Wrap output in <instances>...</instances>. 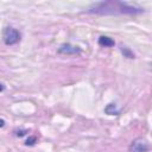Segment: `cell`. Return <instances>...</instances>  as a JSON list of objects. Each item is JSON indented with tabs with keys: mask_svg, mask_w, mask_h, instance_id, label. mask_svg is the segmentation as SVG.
I'll return each mask as SVG.
<instances>
[{
	"mask_svg": "<svg viewBox=\"0 0 152 152\" xmlns=\"http://www.w3.org/2000/svg\"><path fill=\"white\" fill-rule=\"evenodd\" d=\"M20 38H21V34L17 28H14V27H6L5 28L2 39H4V43L6 45H14L20 40Z\"/></svg>",
	"mask_w": 152,
	"mask_h": 152,
	"instance_id": "obj_2",
	"label": "cell"
},
{
	"mask_svg": "<svg viewBox=\"0 0 152 152\" xmlns=\"http://www.w3.org/2000/svg\"><path fill=\"white\" fill-rule=\"evenodd\" d=\"M114 44H115V42L110 37H108V36H101L99 38V45L100 46L110 48V46H114Z\"/></svg>",
	"mask_w": 152,
	"mask_h": 152,
	"instance_id": "obj_5",
	"label": "cell"
},
{
	"mask_svg": "<svg viewBox=\"0 0 152 152\" xmlns=\"http://www.w3.org/2000/svg\"><path fill=\"white\" fill-rule=\"evenodd\" d=\"M37 142V137H28L27 139H26V141H25V144L27 145V146H32V145H34Z\"/></svg>",
	"mask_w": 152,
	"mask_h": 152,
	"instance_id": "obj_8",
	"label": "cell"
},
{
	"mask_svg": "<svg viewBox=\"0 0 152 152\" xmlns=\"http://www.w3.org/2000/svg\"><path fill=\"white\" fill-rule=\"evenodd\" d=\"M104 112H106L108 115H118V114H119V110H118L115 103H109V104H107L106 108H104Z\"/></svg>",
	"mask_w": 152,
	"mask_h": 152,
	"instance_id": "obj_6",
	"label": "cell"
},
{
	"mask_svg": "<svg viewBox=\"0 0 152 152\" xmlns=\"http://www.w3.org/2000/svg\"><path fill=\"white\" fill-rule=\"evenodd\" d=\"M148 148H150V146H148L147 141L142 138H138V139L133 140L129 146L131 152H147Z\"/></svg>",
	"mask_w": 152,
	"mask_h": 152,
	"instance_id": "obj_3",
	"label": "cell"
},
{
	"mask_svg": "<svg viewBox=\"0 0 152 152\" xmlns=\"http://www.w3.org/2000/svg\"><path fill=\"white\" fill-rule=\"evenodd\" d=\"M26 133H28V131H27V129H20V131H15V135H17V137H23V135H25Z\"/></svg>",
	"mask_w": 152,
	"mask_h": 152,
	"instance_id": "obj_9",
	"label": "cell"
},
{
	"mask_svg": "<svg viewBox=\"0 0 152 152\" xmlns=\"http://www.w3.org/2000/svg\"><path fill=\"white\" fill-rule=\"evenodd\" d=\"M58 52L63 55H78L81 53V48L71 45L69 43H64L58 48Z\"/></svg>",
	"mask_w": 152,
	"mask_h": 152,
	"instance_id": "obj_4",
	"label": "cell"
},
{
	"mask_svg": "<svg viewBox=\"0 0 152 152\" xmlns=\"http://www.w3.org/2000/svg\"><path fill=\"white\" fill-rule=\"evenodd\" d=\"M120 50H121V52H122V55H124L125 57H127V58H134V53H133L128 48L121 45V46H120Z\"/></svg>",
	"mask_w": 152,
	"mask_h": 152,
	"instance_id": "obj_7",
	"label": "cell"
},
{
	"mask_svg": "<svg viewBox=\"0 0 152 152\" xmlns=\"http://www.w3.org/2000/svg\"><path fill=\"white\" fill-rule=\"evenodd\" d=\"M144 12V8L128 5L122 1H101L96 2L87 10V13L97 14V15H121V14H140Z\"/></svg>",
	"mask_w": 152,
	"mask_h": 152,
	"instance_id": "obj_1",
	"label": "cell"
}]
</instances>
